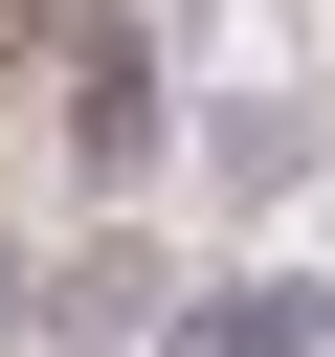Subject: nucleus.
Masks as SVG:
<instances>
[{
  "mask_svg": "<svg viewBox=\"0 0 335 357\" xmlns=\"http://www.w3.org/2000/svg\"><path fill=\"white\" fill-rule=\"evenodd\" d=\"M179 290H201V268L112 223V245H67V268H45V335H67V357H156V335H179Z\"/></svg>",
  "mask_w": 335,
  "mask_h": 357,
  "instance_id": "obj_1",
  "label": "nucleus"
},
{
  "mask_svg": "<svg viewBox=\"0 0 335 357\" xmlns=\"http://www.w3.org/2000/svg\"><path fill=\"white\" fill-rule=\"evenodd\" d=\"M156 357H335V290H313V268H201Z\"/></svg>",
  "mask_w": 335,
  "mask_h": 357,
  "instance_id": "obj_2",
  "label": "nucleus"
},
{
  "mask_svg": "<svg viewBox=\"0 0 335 357\" xmlns=\"http://www.w3.org/2000/svg\"><path fill=\"white\" fill-rule=\"evenodd\" d=\"M22 335H45V245L0 223V357H22Z\"/></svg>",
  "mask_w": 335,
  "mask_h": 357,
  "instance_id": "obj_4",
  "label": "nucleus"
},
{
  "mask_svg": "<svg viewBox=\"0 0 335 357\" xmlns=\"http://www.w3.org/2000/svg\"><path fill=\"white\" fill-rule=\"evenodd\" d=\"M201 178H223V201H290V178H313V112H268V89L201 112Z\"/></svg>",
  "mask_w": 335,
  "mask_h": 357,
  "instance_id": "obj_3",
  "label": "nucleus"
}]
</instances>
